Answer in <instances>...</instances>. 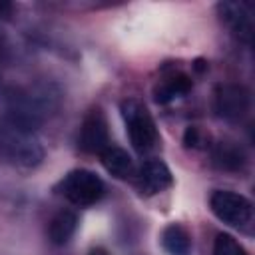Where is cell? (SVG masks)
Here are the masks:
<instances>
[{"mask_svg":"<svg viewBox=\"0 0 255 255\" xmlns=\"http://www.w3.org/2000/svg\"><path fill=\"white\" fill-rule=\"evenodd\" d=\"M80 145L88 153H102L110 145V135H108V124L106 118L100 110H92L84 124H82V133H80Z\"/></svg>","mask_w":255,"mask_h":255,"instance_id":"obj_8","label":"cell"},{"mask_svg":"<svg viewBox=\"0 0 255 255\" xmlns=\"http://www.w3.org/2000/svg\"><path fill=\"white\" fill-rule=\"evenodd\" d=\"M100 159L104 163V167L118 179H128L133 175V163H131V157L128 155L126 149L122 147H116V145H108L102 153H100Z\"/></svg>","mask_w":255,"mask_h":255,"instance_id":"obj_10","label":"cell"},{"mask_svg":"<svg viewBox=\"0 0 255 255\" xmlns=\"http://www.w3.org/2000/svg\"><path fill=\"white\" fill-rule=\"evenodd\" d=\"M221 20L231 28V32L243 40V42H251L253 36V10L251 4L245 2H221L217 6Z\"/></svg>","mask_w":255,"mask_h":255,"instance_id":"obj_7","label":"cell"},{"mask_svg":"<svg viewBox=\"0 0 255 255\" xmlns=\"http://www.w3.org/2000/svg\"><path fill=\"white\" fill-rule=\"evenodd\" d=\"M209 207L219 221L233 225V227H243L245 223H249L251 213H253L251 201L247 197L235 191H227V189L215 191L209 199Z\"/></svg>","mask_w":255,"mask_h":255,"instance_id":"obj_5","label":"cell"},{"mask_svg":"<svg viewBox=\"0 0 255 255\" xmlns=\"http://www.w3.org/2000/svg\"><path fill=\"white\" fill-rule=\"evenodd\" d=\"M215 112L227 122H239L249 112V92L239 84H221L215 90Z\"/></svg>","mask_w":255,"mask_h":255,"instance_id":"obj_6","label":"cell"},{"mask_svg":"<svg viewBox=\"0 0 255 255\" xmlns=\"http://www.w3.org/2000/svg\"><path fill=\"white\" fill-rule=\"evenodd\" d=\"M139 181L147 193H159L171 185V171L161 159H149L139 169Z\"/></svg>","mask_w":255,"mask_h":255,"instance_id":"obj_9","label":"cell"},{"mask_svg":"<svg viewBox=\"0 0 255 255\" xmlns=\"http://www.w3.org/2000/svg\"><path fill=\"white\" fill-rule=\"evenodd\" d=\"M183 143H185L187 147H197V143H199V131H197V128H187V129H185Z\"/></svg>","mask_w":255,"mask_h":255,"instance_id":"obj_16","label":"cell"},{"mask_svg":"<svg viewBox=\"0 0 255 255\" xmlns=\"http://www.w3.org/2000/svg\"><path fill=\"white\" fill-rule=\"evenodd\" d=\"M90 255H108V251H106L104 247H96V249L90 251Z\"/></svg>","mask_w":255,"mask_h":255,"instance_id":"obj_17","label":"cell"},{"mask_svg":"<svg viewBox=\"0 0 255 255\" xmlns=\"http://www.w3.org/2000/svg\"><path fill=\"white\" fill-rule=\"evenodd\" d=\"M213 163L221 169H227V171H235L243 165L245 161V155L241 151V147L233 141H217L213 145Z\"/></svg>","mask_w":255,"mask_h":255,"instance_id":"obj_12","label":"cell"},{"mask_svg":"<svg viewBox=\"0 0 255 255\" xmlns=\"http://www.w3.org/2000/svg\"><path fill=\"white\" fill-rule=\"evenodd\" d=\"M58 106V92L50 84H36L10 96L8 122L26 131H36Z\"/></svg>","mask_w":255,"mask_h":255,"instance_id":"obj_1","label":"cell"},{"mask_svg":"<svg viewBox=\"0 0 255 255\" xmlns=\"http://www.w3.org/2000/svg\"><path fill=\"white\" fill-rule=\"evenodd\" d=\"M122 116L126 122V129L129 135L131 145L139 153H147L157 143V129L147 112V108L139 100H126L122 104Z\"/></svg>","mask_w":255,"mask_h":255,"instance_id":"obj_3","label":"cell"},{"mask_svg":"<svg viewBox=\"0 0 255 255\" xmlns=\"http://www.w3.org/2000/svg\"><path fill=\"white\" fill-rule=\"evenodd\" d=\"M191 90V80L185 74H175L165 78L161 84L155 86L153 90V100L157 104H169L177 98H183Z\"/></svg>","mask_w":255,"mask_h":255,"instance_id":"obj_11","label":"cell"},{"mask_svg":"<svg viewBox=\"0 0 255 255\" xmlns=\"http://www.w3.org/2000/svg\"><path fill=\"white\" fill-rule=\"evenodd\" d=\"M78 227V217L74 211H60L58 215H54V219L50 221V241L54 245H66L72 235L76 233Z\"/></svg>","mask_w":255,"mask_h":255,"instance_id":"obj_13","label":"cell"},{"mask_svg":"<svg viewBox=\"0 0 255 255\" xmlns=\"http://www.w3.org/2000/svg\"><path fill=\"white\" fill-rule=\"evenodd\" d=\"M60 191L74 205L88 207V205H94L102 199L104 181L90 169H74L62 179Z\"/></svg>","mask_w":255,"mask_h":255,"instance_id":"obj_4","label":"cell"},{"mask_svg":"<svg viewBox=\"0 0 255 255\" xmlns=\"http://www.w3.org/2000/svg\"><path fill=\"white\" fill-rule=\"evenodd\" d=\"M0 149L10 161L24 167L38 165L44 157V149L36 135L32 131L20 129L8 120L0 126Z\"/></svg>","mask_w":255,"mask_h":255,"instance_id":"obj_2","label":"cell"},{"mask_svg":"<svg viewBox=\"0 0 255 255\" xmlns=\"http://www.w3.org/2000/svg\"><path fill=\"white\" fill-rule=\"evenodd\" d=\"M213 255H247V251L229 233H219L213 243Z\"/></svg>","mask_w":255,"mask_h":255,"instance_id":"obj_15","label":"cell"},{"mask_svg":"<svg viewBox=\"0 0 255 255\" xmlns=\"http://www.w3.org/2000/svg\"><path fill=\"white\" fill-rule=\"evenodd\" d=\"M161 245L163 249L169 253V255H189L191 253V239H189V233L177 225V223H171L163 229L161 233Z\"/></svg>","mask_w":255,"mask_h":255,"instance_id":"obj_14","label":"cell"}]
</instances>
